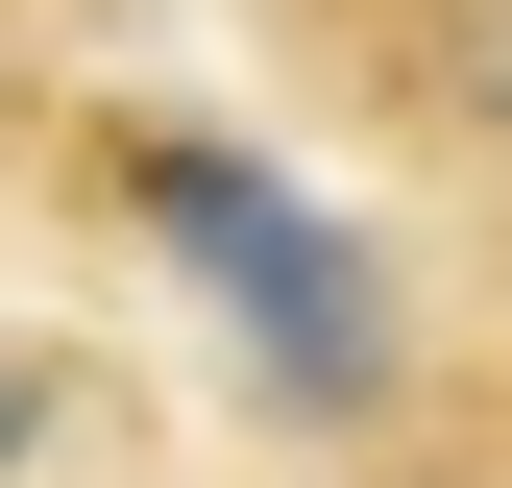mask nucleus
Instances as JSON below:
<instances>
[{"label": "nucleus", "mask_w": 512, "mask_h": 488, "mask_svg": "<svg viewBox=\"0 0 512 488\" xmlns=\"http://www.w3.org/2000/svg\"><path fill=\"white\" fill-rule=\"evenodd\" d=\"M98 196L220 293V342H244V391H269V415H317V440L391 415V269H366V220H317L293 171L196 147V122H98Z\"/></svg>", "instance_id": "1"}, {"label": "nucleus", "mask_w": 512, "mask_h": 488, "mask_svg": "<svg viewBox=\"0 0 512 488\" xmlns=\"http://www.w3.org/2000/svg\"><path fill=\"white\" fill-rule=\"evenodd\" d=\"M49 391H74V366H49V342H0V464L49 440Z\"/></svg>", "instance_id": "2"}]
</instances>
